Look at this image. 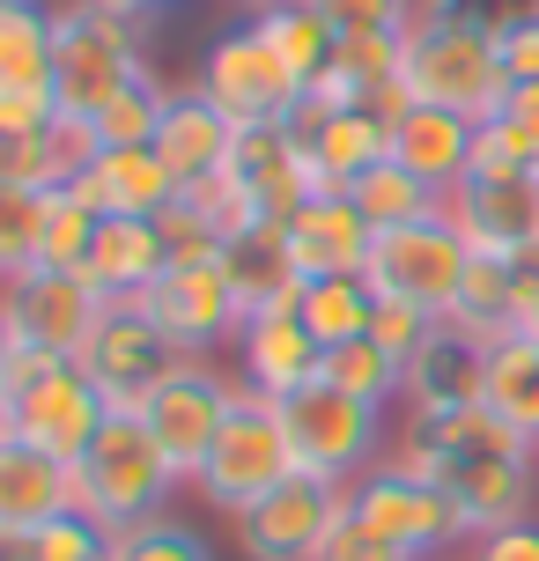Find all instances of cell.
I'll return each instance as SVG.
<instances>
[{
    "instance_id": "obj_1",
    "label": "cell",
    "mask_w": 539,
    "mask_h": 561,
    "mask_svg": "<svg viewBox=\"0 0 539 561\" xmlns=\"http://www.w3.org/2000/svg\"><path fill=\"white\" fill-rule=\"evenodd\" d=\"M377 466H392L406 480H444L458 495V510L473 517V539L495 525L532 517L539 488V450L517 436L511 421H495L488 407H458V414H406L399 436Z\"/></svg>"
},
{
    "instance_id": "obj_2",
    "label": "cell",
    "mask_w": 539,
    "mask_h": 561,
    "mask_svg": "<svg viewBox=\"0 0 539 561\" xmlns=\"http://www.w3.org/2000/svg\"><path fill=\"white\" fill-rule=\"evenodd\" d=\"M171 488H177V473H171V458H163V444L148 436L141 414H112L96 428V444L74 458V510L96 517L112 539L148 525V517H163Z\"/></svg>"
},
{
    "instance_id": "obj_3",
    "label": "cell",
    "mask_w": 539,
    "mask_h": 561,
    "mask_svg": "<svg viewBox=\"0 0 539 561\" xmlns=\"http://www.w3.org/2000/svg\"><path fill=\"white\" fill-rule=\"evenodd\" d=\"M406 89H414V104H444V112H466L473 126L495 118L503 104V53H495V15L481 8H458L444 23H428L406 37Z\"/></svg>"
},
{
    "instance_id": "obj_4",
    "label": "cell",
    "mask_w": 539,
    "mask_h": 561,
    "mask_svg": "<svg viewBox=\"0 0 539 561\" xmlns=\"http://www.w3.org/2000/svg\"><path fill=\"white\" fill-rule=\"evenodd\" d=\"M148 75V37L134 15L96 8V0H67L59 8V53H53V96L67 118H96L126 82Z\"/></svg>"
},
{
    "instance_id": "obj_5",
    "label": "cell",
    "mask_w": 539,
    "mask_h": 561,
    "mask_svg": "<svg viewBox=\"0 0 539 561\" xmlns=\"http://www.w3.org/2000/svg\"><path fill=\"white\" fill-rule=\"evenodd\" d=\"M0 414H8V436L53 450L59 466H74L96 428L112 421V407L96 399V385L82 377V363H59V355H15L8 369V392H0Z\"/></svg>"
},
{
    "instance_id": "obj_6",
    "label": "cell",
    "mask_w": 539,
    "mask_h": 561,
    "mask_svg": "<svg viewBox=\"0 0 539 561\" xmlns=\"http://www.w3.org/2000/svg\"><path fill=\"white\" fill-rule=\"evenodd\" d=\"M303 466H296V444H288V428H282V399H259L237 385V407H229L222 436H215V450H207V466L193 480L199 503L222 510V517H244L259 495H274Z\"/></svg>"
},
{
    "instance_id": "obj_7",
    "label": "cell",
    "mask_w": 539,
    "mask_h": 561,
    "mask_svg": "<svg viewBox=\"0 0 539 561\" xmlns=\"http://www.w3.org/2000/svg\"><path fill=\"white\" fill-rule=\"evenodd\" d=\"M74 363H82V377L96 385V399H104L112 414H148V399L163 392L193 355L148 318L141 296H126V304H112L96 318V333H89V347Z\"/></svg>"
},
{
    "instance_id": "obj_8",
    "label": "cell",
    "mask_w": 539,
    "mask_h": 561,
    "mask_svg": "<svg viewBox=\"0 0 539 561\" xmlns=\"http://www.w3.org/2000/svg\"><path fill=\"white\" fill-rule=\"evenodd\" d=\"M347 495H355V525H369L406 561H444L458 547H473V517L458 510V495L444 480H406L392 466H369Z\"/></svg>"
},
{
    "instance_id": "obj_9",
    "label": "cell",
    "mask_w": 539,
    "mask_h": 561,
    "mask_svg": "<svg viewBox=\"0 0 539 561\" xmlns=\"http://www.w3.org/2000/svg\"><path fill=\"white\" fill-rule=\"evenodd\" d=\"M282 428L288 444H296V466L318 480H355L385 458V407H369V399L341 392V385H303V392L282 399Z\"/></svg>"
},
{
    "instance_id": "obj_10",
    "label": "cell",
    "mask_w": 539,
    "mask_h": 561,
    "mask_svg": "<svg viewBox=\"0 0 539 561\" xmlns=\"http://www.w3.org/2000/svg\"><path fill=\"white\" fill-rule=\"evenodd\" d=\"M193 89L237 126V134H244V126H288V118L303 112V82L288 75V59L274 53L252 23L222 30V37L199 53Z\"/></svg>"
},
{
    "instance_id": "obj_11",
    "label": "cell",
    "mask_w": 539,
    "mask_h": 561,
    "mask_svg": "<svg viewBox=\"0 0 539 561\" xmlns=\"http://www.w3.org/2000/svg\"><path fill=\"white\" fill-rule=\"evenodd\" d=\"M355 517V495L347 480H318V473H296L282 480L274 495H259L237 525V554L244 561H325L333 533Z\"/></svg>"
},
{
    "instance_id": "obj_12",
    "label": "cell",
    "mask_w": 539,
    "mask_h": 561,
    "mask_svg": "<svg viewBox=\"0 0 539 561\" xmlns=\"http://www.w3.org/2000/svg\"><path fill=\"white\" fill-rule=\"evenodd\" d=\"M104 310H112L104 288H96L89 274H74V266H23V274L0 280V318H8L15 347H30V355L74 363Z\"/></svg>"
},
{
    "instance_id": "obj_13",
    "label": "cell",
    "mask_w": 539,
    "mask_h": 561,
    "mask_svg": "<svg viewBox=\"0 0 539 561\" xmlns=\"http://www.w3.org/2000/svg\"><path fill=\"white\" fill-rule=\"evenodd\" d=\"M466 266H473V244L451 229V215H428V222H406V229H377L363 280L377 296H399V304H422L444 318Z\"/></svg>"
},
{
    "instance_id": "obj_14",
    "label": "cell",
    "mask_w": 539,
    "mask_h": 561,
    "mask_svg": "<svg viewBox=\"0 0 539 561\" xmlns=\"http://www.w3.org/2000/svg\"><path fill=\"white\" fill-rule=\"evenodd\" d=\"M229 407H237V385H229V377L207 363V355H193V363L177 369L163 392L148 399L141 421H148V436L163 444L177 488H185V480H199V466H207V450H215V436H222Z\"/></svg>"
},
{
    "instance_id": "obj_15",
    "label": "cell",
    "mask_w": 539,
    "mask_h": 561,
    "mask_svg": "<svg viewBox=\"0 0 539 561\" xmlns=\"http://www.w3.org/2000/svg\"><path fill=\"white\" fill-rule=\"evenodd\" d=\"M444 215L473 244V259H517V266H532V252H539V170L466 178V185L444 193Z\"/></svg>"
},
{
    "instance_id": "obj_16",
    "label": "cell",
    "mask_w": 539,
    "mask_h": 561,
    "mask_svg": "<svg viewBox=\"0 0 539 561\" xmlns=\"http://www.w3.org/2000/svg\"><path fill=\"white\" fill-rule=\"evenodd\" d=\"M141 304L185 355H207V347H222V340L244 333V304H237V288H229L222 259H207V266H171Z\"/></svg>"
},
{
    "instance_id": "obj_17",
    "label": "cell",
    "mask_w": 539,
    "mask_h": 561,
    "mask_svg": "<svg viewBox=\"0 0 539 561\" xmlns=\"http://www.w3.org/2000/svg\"><path fill=\"white\" fill-rule=\"evenodd\" d=\"M237 347V385L259 399H288L318 385V369H325V347L311 340V325L296 318V310H259L244 318V333L229 340Z\"/></svg>"
},
{
    "instance_id": "obj_18",
    "label": "cell",
    "mask_w": 539,
    "mask_h": 561,
    "mask_svg": "<svg viewBox=\"0 0 539 561\" xmlns=\"http://www.w3.org/2000/svg\"><path fill=\"white\" fill-rule=\"evenodd\" d=\"M288 237V259H296V274L303 280H347L369 266V244H377V229L363 222V207L347 193H311L296 215L282 222Z\"/></svg>"
},
{
    "instance_id": "obj_19",
    "label": "cell",
    "mask_w": 539,
    "mask_h": 561,
    "mask_svg": "<svg viewBox=\"0 0 539 561\" xmlns=\"http://www.w3.org/2000/svg\"><path fill=\"white\" fill-rule=\"evenodd\" d=\"M67 510H74V466H59L53 450L23 436H0V547H23Z\"/></svg>"
},
{
    "instance_id": "obj_20",
    "label": "cell",
    "mask_w": 539,
    "mask_h": 561,
    "mask_svg": "<svg viewBox=\"0 0 539 561\" xmlns=\"http://www.w3.org/2000/svg\"><path fill=\"white\" fill-rule=\"evenodd\" d=\"M67 193H82L104 222H156V215H163L185 185L163 170V156H156V148H96Z\"/></svg>"
},
{
    "instance_id": "obj_21",
    "label": "cell",
    "mask_w": 539,
    "mask_h": 561,
    "mask_svg": "<svg viewBox=\"0 0 539 561\" xmlns=\"http://www.w3.org/2000/svg\"><path fill=\"white\" fill-rule=\"evenodd\" d=\"M229 178L259 199V215H266V222H288V215L318 193L296 118H288V126H244V134H237V156H229Z\"/></svg>"
},
{
    "instance_id": "obj_22",
    "label": "cell",
    "mask_w": 539,
    "mask_h": 561,
    "mask_svg": "<svg viewBox=\"0 0 539 561\" xmlns=\"http://www.w3.org/2000/svg\"><path fill=\"white\" fill-rule=\"evenodd\" d=\"M296 134H303V156H311V185L318 193H347L363 170H377L392 156V126L377 112H296Z\"/></svg>"
},
{
    "instance_id": "obj_23",
    "label": "cell",
    "mask_w": 539,
    "mask_h": 561,
    "mask_svg": "<svg viewBox=\"0 0 539 561\" xmlns=\"http://www.w3.org/2000/svg\"><path fill=\"white\" fill-rule=\"evenodd\" d=\"M406 407H414V414L488 407V347L466 340L458 325H436V340L406 363Z\"/></svg>"
},
{
    "instance_id": "obj_24",
    "label": "cell",
    "mask_w": 539,
    "mask_h": 561,
    "mask_svg": "<svg viewBox=\"0 0 539 561\" xmlns=\"http://www.w3.org/2000/svg\"><path fill=\"white\" fill-rule=\"evenodd\" d=\"M525 304H532V266H517V259H473L466 280H458L451 310H444V325H458L466 340H495L525 333Z\"/></svg>"
},
{
    "instance_id": "obj_25",
    "label": "cell",
    "mask_w": 539,
    "mask_h": 561,
    "mask_svg": "<svg viewBox=\"0 0 539 561\" xmlns=\"http://www.w3.org/2000/svg\"><path fill=\"white\" fill-rule=\"evenodd\" d=\"M156 156L171 170L177 185H207V178H222L229 156H237V126H229L199 89H171V112L156 126Z\"/></svg>"
},
{
    "instance_id": "obj_26",
    "label": "cell",
    "mask_w": 539,
    "mask_h": 561,
    "mask_svg": "<svg viewBox=\"0 0 539 561\" xmlns=\"http://www.w3.org/2000/svg\"><path fill=\"white\" fill-rule=\"evenodd\" d=\"M473 118L466 112H444V104H414V112L392 118V163H406L414 178H428L436 193H451L466 185V170H473Z\"/></svg>"
},
{
    "instance_id": "obj_27",
    "label": "cell",
    "mask_w": 539,
    "mask_h": 561,
    "mask_svg": "<svg viewBox=\"0 0 539 561\" xmlns=\"http://www.w3.org/2000/svg\"><path fill=\"white\" fill-rule=\"evenodd\" d=\"M222 274H229V288H237L244 318H259V310H303V288H311V280L296 274V259H288L282 222H259V229H244V237H229Z\"/></svg>"
},
{
    "instance_id": "obj_28",
    "label": "cell",
    "mask_w": 539,
    "mask_h": 561,
    "mask_svg": "<svg viewBox=\"0 0 539 561\" xmlns=\"http://www.w3.org/2000/svg\"><path fill=\"white\" fill-rule=\"evenodd\" d=\"M104 304H126V296H148L156 280L171 274V252H163V229L156 222H104L96 244H89V266H82Z\"/></svg>"
},
{
    "instance_id": "obj_29",
    "label": "cell",
    "mask_w": 539,
    "mask_h": 561,
    "mask_svg": "<svg viewBox=\"0 0 539 561\" xmlns=\"http://www.w3.org/2000/svg\"><path fill=\"white\" fill-rule=\"evenodd\" d=\"M488 414L511 421L539 450V340L532 333H511L488 347Z\"/></svg>"
},
{
    "instance_id": "obj_30",
    "label": "cell",
    "mask_w": 539,
    "mask_h": 561,
    "mask_svg": "<svg viewBox=\"0 0 539 561\" xmlns=\"http://www.w3.org/2000/svg\"><path fill=\"white\" fill-rule=\"evenodd\" d=\"M53 53L59 8H45V0L0 8V89H53Z\"/></svg>"
},
{
    "instance_id": "obj_31",
    "label": "cell",
    "mask_w": 539,
    "mask_h": 561,
    "mask_svg": "<svg viewBox=\"0 0 539 561\" xmlns=\"http://www.w3.org/2000/svg\"><path fill=\"white\" fill-rule=\"evenodd\" d=\"M252 30H259V37H266V45H274V53L288 59V75H296L303 89H311L318 75L333 67V45H341V30L325 23L311 0H282V8H259Z\"/></svg>"
},
{
    "instance_id": "obj_32",
    "label": "cell",
    "mask_w": 539,
    "mask_h": 561,
    "mask_svg": "<svg viewBox=\"0 0 539 561\" xmlns=\"http://www.w3.org/2000/svg\"><path fill=\"white\" fill-rule=\"evenodd\" d=\"M347 199L363 207V222L369 229H406V222H428V215H444V193L428 185V178H414L406 163H385L377 170H363L355 185H347Z\"/></svg>"
},
{
    "instance_id": "obj_33",
    "label": "cell",
    "mask_w": 539,
    "mask_h": 561,
    "mask_svg": "<svg viewBox=\"0 0 539 561\" xmlns=\"http://www.w3.org/2000/svg\"><path fill=\"white\" fill-rule=\"evenodd\" d=\"M296 318H303V325H311V340L325 347V355H333V347H347V340H369V318H377V288H369L363 274H347V280H311Z\"/></svg>"
},
{
    "instance_id": "obj_34",
    "label": "cell",
    "mask_w": 539,
    "mask_h": 561,
    "mask_svg": "<svg viewBox=\"0 0 539 561\" xmlns=\"http://www.w3.org/2000/svg\"><path fill=\"white\" fill-rule=\"evenodd\" d=\"M163 112H171V89L156 82V67H148L141 82H126L104 112L89 118V140H96V148H156Z\"/></svg>"
},
{
    "instance_id": "obj_35",
    "label": "cell",
    "mask_w": 539,
    "mask_h": 561,
    "mask_svg": "<svg viewBox=\"0 0 539 561\" xmlns=\"http://www.w3.org/2000/svg\"><path fill=\"white\" fill-rule=\"evenodd\" d=\"M318 377H325V385H341V392H355V399H369V407L406 399V363H399V355H385L377 340H347V347H333Z\"/></svg>"
},
{
    "instance_id": "obj_36",
    "label": "cell",
    "mask_w": 539,
    "mask_h": 561,
    "mask_svg": "<svg viewBox=\"0 0 539 561\" xmlns=\"http://www.w3.org/2000/svg\"><path fill=\"white\" fill-rule=\"evenodd\" d=\"M45 215H53V193H30V185H0V280L37 266V244H45Z\"/></svg>"
},
{
    "instance_id": "obj_37",
    "label": "cell",
    "mask_w": 539,
    "mask_h": 561,
    "mask_svg": "<svg viewBox=\"0 0 539 561\" xmlns=\"http://www.w3.org/2000/svg\"><path fill=\"white\" fill-rule=\"evenodd\" d=\"M104 561H215V547H207V533H193L185 517L163 510V517H148L134 533H118Z\"/></svg>"
},
{
    "instance_id": "obj_38",
    "label": "cell",
    "mask_w": 539,
    "mask_h": 561,
    "mask_svg": "<svg viewBox=\"0 0 539 561\" xmlns=\"http://www.w3.org/2000/svg\"><path fill=\"white\" fill-rule=\"evenodd\" d=\"M104 215L89 207L82 193H53V215H45V244H37V266H89V244H96Z\"/></svg>"
},
{
    "instance_id": "obj_39",
    "label": "cell",
    "mask_w": 539,
    "mask_h": 561,
    "mask_svg": "<svg viewBox=\"0 0 539 561\" xmlns=\"http://www.w3.org/2000/svg\"><path fill=\"white\" fill-rule=\"evenodd\" d=\"M104 554H112V533H104L96 517H82V510L53 517L45 533H30L23 547H15V561H104Z\"/></svg>"
},
{
    "instance_id": "obj_40",
    "label": "cell",
    "mask_w": 539,
    "mask_h": 561,
    "mask_svg": "<svg viewBox=\"0 0 539 561\" xmlns=\"http://www.w3.org/2000/svg\"><path fill=\"white\" fill-rule=\"evenodd\" d=\"M156 229H163V252H171V266H207V259H222L229 252V237L207 215H199L193 199L177 193L163 215H156Z\"/></svg>"
},
{
    "instance_id": "obj_41",
    "label": "cell",
    "mask_w": 539,
    "mask_h": 561,
    "mask_svg": "<svg viewBox=\"0 0 539 561\" xmlns=\"http://www.w3.org/2000/svg\"><path fill=\"white\" fill-rule=\"evenodd\" d=\"M436 310H422V304H399V296H377V318H369V340L385 347V355H399V363H414L428 340H436Z\"/></svg>"
},
{
    "instance_id": "obj_42",
    "label": "cell",
    "mask_w": 539,
    "mask_h": 561,
    "mask_svg": "<svg viewBox=\"0 0 539 561\" xmlns=\"http://www.w3.org/2000/svg\"><path fill=\"white\" fill-rule=\"evenodd\" d=\"M495 53L511 82H539V0H517L495 15Z\"/></svg>"
},
{
    "instance_id": "obj_43",
    "label": "cell",
    "mask_w": 539,
    "mask_h": 561,
    "mask_svg": "<svg viewBox=\"0 0 539 561\" xmlns=\"http://www.w3.org/2000/svg\"><path fill=\"white\" fill-rule=\"evenodd\" d=\"M185 199H193L199 215H207V222L222 229V237H244V229H259L266 222V215H259V199L244 193V185H237V178H207V185H185Z\"/></svg>"
},
{
    "instance_id": "obj_44",
    "label": "cell",
    "mask_w": 539,
    "mask_h": 561,
    "mask_svg": "<svg viewBox=\"0 0 539 561\" xmlns=\"http://www.w3.org/2000/svg\"><path fill=\"white\" fill-rule=\"evenodd\" d=\"M311 8L341 30V37H385V30L406 37V0H311Z\"/></svg>"
},
{
    "instance_id": "obj_45",
    "label": "cell",
    "mask_w": 539,
    "mask_h": 561,
    "mask_svg": "<svg viewBox=\"0 0 539 561\" xmlns=\"http://www.w3.org/2000/svg\"><path fill=\"white\" fill-rule=\"evenodd\" d=\"M59 118L67 112L53 89H0V134H53Z\"/></svg>"
},
{
    "instance_id": "obj_46",
    "label": "cell",
    "mask_w": 539,
    "mask_h": 561,
    "mask_svg": "<svg viewBox=\"0 0 539 561\" xmlns=\"http://www.w3.org/2000/svg\"><path fill=\"white\" fill-rule=\"evenodd\" d=\"M495 126H503V134H511L517 148H525V156L539 163V82H511V89H503V104H495Z\"/></svg>"
},
{
    "instance_id": "obj_47",
    "label": "cell",
    "mask_w": 539,
    "mask_h": 561,
    "mask_svg": "<svg viewBox=\"0 0 539 561\" xmlns=\"http://www.w3.org/2000/svg\"><path fill=\"white\" fill-rule=\"evenodd\" d=\"M466 561H539V525L532 517H517V525H495L466 547Z\"/></svg>"
},
{
    "instance_id": "obj_48",
    "label": "cell",
    "mask_w": 539,
    "mask_h": 561,
    "mask_svg": "<svg viewBox=\"0 0 539 561\" xmlns=\"http://www.w3.org/2000/svg\"><path fill=\"white\" fill-rule=\"evenodd\" d=\"M325 561H406V554H399V547H385L369 525H355V517H347L341 533H333V547H325Z\"/></svg>"
},
{
    "instance_id": "obj_49",
    "label": "cell",
    "mask_w": 539,
    "mask_h": 561,
    "mask_svg": "<svg viewBox=\"0 0 539 561\" xmlns=\"http://www.w3.org/2000/svg\"><path fill=\"white\" fill-rule=\"evenodd\" d=\"M96 8H118V15H134V23H148L156 8H171V0H96Z\"/></svg>"
},
{
    "instance_id": "obj_50",
    "label": "cell",
    "mask_w": 539,
    "mask_h": 561,
    "mask_svg": "<svg viewBox=\"0 0 539 561\" xmlns=\"http://www.w3.org/2000/svg\"><path fill=\"white\" fill-rule=\"evenodd\" d=\"M15 355H23V347H15V333H8V318H0V392H8V369H15Z\"/></svg>"
},
{
    "instance_id": "obj_51",
    "label": "cell",
    "mask_w": 539,
    "mask_h": 561,
    "mask_svg": "<svg viewBox=\"0 0 539 561\" xmlns=\"http://www.w3.org/2000/svg\"><path fill=\"white\" fill-rule=\"evenodd\" d=\"M525 333L539 340V274H532V304H525Z\"/></svg>"
},
{
    "instance_id": "obj_52",
    "label": "cell",
    "mask_w": 539,
    "mask_h": 561,
    "mask_svg": "<svg viewBox=\"0 0 539 561\" xmlns=\"http://www.w3.org/2000/svg\"><path fill=\"white\" fill-rule=\"evenodd\" d=\"M237 8H252V15H259V8H282V0H237Z\"/></svg>"
},
{
    "instance_id": "obj_53",
    "label": "cell",
    "mask_w": 539,
    "mask_h": 561,
    "mask_svg": "<svg viewBox=\"0 0 539 561\" xmlns=\"http://www.w3.org/2000/svg\"><path fill=\"white\" fill-rule=\"evenodd\" d=\"M0 561H15V547H0Z\"/></svg>"
},
{
    "instance_id": "obj_54",
    "label": "cell",
    "mask_w": 539,
    "mask_h": 561,
    "mask_svg": "<svg viewBox=\"0 0 539 561\" xmlns=\"http://www.w3.org/2000/svg\"><path fill=\"white\" fill-rule=\"evenodd\" d=\"M0 8H23V0H0Z\"/></svg>"
},
{
    "instance_id": "obj_55",
    "label": "cell",
    "mask_w": 539,
    "mask_h": 561,
    "mask_svg": "<svg viewBox=\"0 0 539 561\" xmlns=\"http://www.w3.org/2000/svg\"><path fill=\"white\" fill-rule=\"evenodd\" d=\"M0 436H8V414H0Z\"/></svg>"
}]
</instances>
